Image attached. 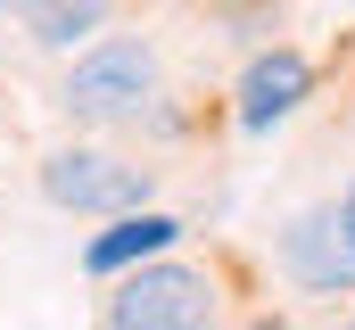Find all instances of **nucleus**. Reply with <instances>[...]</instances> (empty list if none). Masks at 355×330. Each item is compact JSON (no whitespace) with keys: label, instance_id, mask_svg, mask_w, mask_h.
Listing matches in <instances>:
<instances>
[{"label":"nucleus","instance_id":"nucleus-1","mask_svg":"<svg viewBox=\"0 0 355 330\" xmlns=\"http://www.w3.org/2000/svg\"><path fill=\"white\" fill-rule=\"evenodd\" d=\"M157 99H166V58H157L149 33H99L50 82V107L75 132H141V116Z\"/></svg>","mask_w":355,"mask_h":330},{"label":"nucleus","instance_id":"nucleus-2","mask_svg":"<svg viewBox=\"0 0 355 330\" xmlns=\"http://www.w3.org/2000/svg\"><path fill=\"white\" fill-rule=\"evenodd\" d=\"M33 190L58 215H132L157 198V165L116 149V141H58L33 157Z\"/></svg>","mask_w":355,"mask_h":330},{"label":"nucleus","instance_id":"nucleus-3","mask_svg":"<svg viewBox=\"0 0 355 330\" xmlns=\"http://www.w3.org/2000/svg\"><path fill=\"white\" fill-rule=\"evenodd\" d=\"M215 322H223V281L207 264H174V256L116 272L99 297V330H215Z\"/></svg>","mask_w":355,"mask_h":330},{"label":"nucleus","instance_id":"nucleus-4","mask_svg":"<svg viewBox=\"0 0 355 330\" xmlns=\"http://www.w3.org/2000/svg\"><path fill=\"white\" fill-rule=\"evenodd\" d=\"M272 272H281L297 297H355V240H347L339 198L281 215V232H272Z\"/></svg>","mask_w":355,"mask_h":330},{"label":"nucleus","instance_id":"nucleus-5","mask_svg":"<svg viewBox=\"0 0 355 330\" xmlns=\"http://www.w3.org/2000/svg\"><path fill=\"white\" fill-rule=\"evenodd\" d=\"M306 99H314V58L289 50V42H272V50H257V58L240 67L232 116H240V132H272V124H289Z\"/></svg>","mask_w":355,"mask_h":330},{"label":"nucleus","instance_id":"nucleus-6","mask_svg":"<svg viewBox=\"0 0 355 330\" xmlns=\"http://www.w3.org/2000/svg\"><path fill=\"white\" fill-rule=\"evenodd\" d=\"M107 17H116V0H17V33L42 58H75L83 42L107 33Z\"/></svg>","mask_w":355,"mask_h":330},{"label":"nucleus","instance_id":"nucleus-7","mask_svg":"<svg viewBox=\"0 0 355 330\" xmlns=\"http://www.w3.org/2000/svg\"><path fill=\"white\" fill-rule=\"evenodd\" d=\"M182 240L174 215H157V207H132V215H107V232L83 248V272L99 281H116V272H132V264H149V256H166Z\"/></svg>","mask_w":355,"mask_h":330},{"label":"nucleus","instance_id":"nucleus-8","mask_svg":"<svg viewBox=\"0 0 355 330\" xmlns=\"http://www.w3.org/2000/svg\"><path fill=\"white\" fill-rule=\"evenodd\" d=\"M339 215H347V240H355V182L339 190Z\"/></svg>","mask_w":355,"mask_h":330},{"label":"nucleus","instance_id":"nucleus-9","mask_svg":"<svg viewBox=\"0 0 355 330\" xmlns=\"http://www.w3.org/2000/svg\"><path fill=\"white\" fill-rule=\"evenodd\" d=\"M248 330H281V322H272V314H265V322H248Z\"/></svg>","mask_w":355,"mask_h":330},{"label":"nucleus","instance_id":"nucleus-10","mask_svg":"<svg viewBox=\"0 0 355 330\" xmlns=\"http://www.w3.org/2000/svg\"><path fill=\"white\" fill-rule=\"evenodd\" d=\"M0 17H17V0H0Z\"/></svg>","mask_w":355,"mask_h":330},{"label":"nucleus","instance_id":"nucleus-11","mask_svg":"<svg viewBox=\"0 0 355 330\" xmlns=\"http://www.w3.org/2000/svg\"><path fill=\"white\" fill-rule=\"evenodd\" d=\"M347 330H355V314H347Z\"/></svg>","mask_w":355,"mask_h":330}]
</instances>
